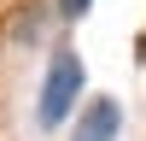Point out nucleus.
Here are the masks:
<instances>
[{"mask_svg": "<svg viewBox=\"0 0 146 141\" xmlns=\"http://www.w3.org/2000/svg\"><path fill=\"white\" fill-rule=\"evenodd\" d=\"M117 135H123V106L111 94L88 100V112L70 117V141H117Z\"/></svg>", "mask_w": 146, "mask_h": 141, "instance_id": "2", "label": "nucleus"}, {"mask_svg": "<svg viewBox=\"0 0 146 141\" xmlns=\"http://www.w3.org/2000/svg\"><path fill=\"white\" fill-rule=\"evenodd\" d=\"M82 82H88V70H82V53H70V47H58V53L47 59L41 94H35V124H41V129H64L70 117H76Z\"/></svg>", "mask_w": 146, "mask_h": 141, "instance_id": "1", "label": "nucleus"}, {"mask_svg": "<svg viewBox=\"0 0 146 141\" xmlns=\"http://www.w3.org/2000/svg\"><path fill=\"white\" fill-rule=\"evenodd\" d=\"M88 6H94V0H53V12H58V18H82Z\"/></svg>", "mask_w": 146, "mask_h": 141, "instance_id": "3", "label": "nucleus"}]
</instances>
